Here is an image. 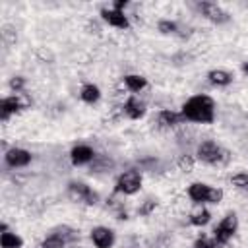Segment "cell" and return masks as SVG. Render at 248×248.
Instances as JSON below:
<instances>
[{
    "label": "cell",
    "instance_id": "6da1fadb",
    "mask_svg": "<svg viewBox=\"0 0 248 248\" xmlns=\"http://www.w3.org/2000/svg\"><path fill=\"white\" fill-rule=\"evenodd\" d=\"M180 114L190 122L211 124L215 120V101L209 95H194L182 105Z\"/></svg>",
    "mask_w": 248,
    "mask_h": 248
},
{
    "label": "cell",
    "instance_id": "7a4b0ae2",
    "mask_svg": "<svg viewBox=\"0 0 248 248\" xmlns=\"http://www.w3.org/2000/svg\"><path fill=\"white\" fill-rule=\"evenodd\" d=\"M196 155H198V159H200L202 163H205V165H225V163L229 161V151L223 149V147H221L217 141H213V140L202 141V143L198 145V149H196Z\"/></svg>",
    "mask_w": 248,
    "mask_h": 248
},
{
    "label": "cell",
    "instance_id": "3957f363",
    "mask_svg": "<svg viewBox=\"0 0 248 248\" xmlns=\"http://www.w3.org/2000/svg\"><path fill=\"white\" fill-rule=\"evenodd\" d=\"M31 107V97L27 93H16V95H8L0 101V120L8 122V118L23 108Z\"/></svg>",
    "mask_w": 248,
    "mask_h": 248
},
{
    "label": "cell",
    "instance_id": "277c9868",
    "mask_svg": "<svg viewBox=\"0 0 248 248\" xmlns=\"http://www.w3.org/2000/svg\"><path fill=\"white\" fill-rule=\"evenodd\" d=\"M141 172L136 170V169H130V170H124L118 178H116V184H114V192L116 194H124V196H132L136 192H140L141 188Z\"/></svg>",
    "mask_w": 248,
    "mask_h": 248
},
{
    "label": "cell",
    "instance_id": "5b68a950",
    "mask_svg": "<svg viewBox=\"0 0 248 248\" xmlns=\"http://www.w3.org/2000/svg\"><path fill=\"white\" fill-rule=\"evenodd\" d=\"M236 229H238V217H236L234 213H227V215L219 221V225L213 229V240H215L217 244H227V242L234 236Z\"/></svg>",
    "mask_w": 248,
    "mask_h": 248
},
{
    "label": "cell",
    "instance_id": "8992f818",
    "mask_svg": "<svg viewBox=\"0 0 248 248\" xmlns=\"http://www.w3.org/2000/svg\"><path fill=\"white\" fill-rule=\"evenodd\" d=\"M68 196H70L72 202H76V203H87V205H95L97 200H99L97 192H93L85 182H78V180H74V182L68 184Z\"/></svg>",
    "mask_w": 248,
    "mask_h": 248
},
{
    "label": "cell",
    "instance_id": "52a82bcc",
    "mask_svg": "<svg viewBox=\"0 0 248 248\" xmlns=\"http://www.w3.org/2000/svg\"><path fill=\"white\" fill-rule=\"evenodd\" d=\"M198 10H200V14L205 17V19H209V21H213V23H217V25H221V23H227L229 21V14L219 6V4H215V2H200L198 4Z\"/></svg>",
    "mask_w": 248,
    "mask_h": 248
},
{
    "label": "cell",
    "instance_id": "ba28073f",
    "mask_svg": "<svg viewBox=\"0 0 248 248\" xmlns=\"http://www.w3.org/2000/svg\"><path fill=\"white\" fill-rule=\"evenodd\" d=\"M4 163L12 169H23L31 163V153L23 147H10L4 153Z\"/></svg>",
    "mask_w": 248,
    "mask_h": 248
},
{
    "label": "cell",
    "instance_id": "9c48e42d",
    "mask_svg": "<svg viewBox=\"0 0 248 248\" xmlns=\"http://www.w3.org/2000/svg\"><path fill=\"white\" fill-rule=\"evenodd\" d=\"M91 242L95 248H112L114 246V240H116V234L112 229L108 227H93L91 229Z\"/></svg>",
    "mask_w": 248,
    "mask_h": 248
},
{
    "label": "cell",
    "instance_id": "30bf717a",
    "mask_svg": "<svg viewBox=\"0 0 248 248\" xmlns=\"http://www.w3.org/2000/svg\"><path fill=\"white\" fill-rule=\"evenodd\" d=\"M101 17L105 23H108L110 27H116V29H128L130 27V19L124 12L120 10H114V8H103L101 10Z\"/></svg>",
    "mask_w": 248,
    "mask_h": 248
},
{
    "label": "cell",
    "instance_id": "8fae6325",
    "mask_svg": "<svg viewBox=\"0 0 248 248\" xmlns=\"http://www.w3.org/2000/svg\"><path fill=\"white\" fill-rule=\"evenodd\" d=\"M95 157H97L95 151H93L89 145H85V143H79V145L72 147V151H70V159H72V163H74L76 167L89 165V163L95 161Z\"/></svg>",
    "mask_w": 248,
    "mask_h": 248
},
{
    "label": "cell",
    "instance_id": "7c38bea8",
    "mask_svg": "<svg viewBox=\"0 0 248 248\" xmlns=\"http://www.w3.org/2000/svg\"><path fill=\"white\" fill-rule=\"evenodd\" d=\"M122 110H124V116H128L130 120H138L145 114V103L138 97H128L124 103H122Z\"/></svg>",
    "mask_w": 248,
    "mask_h": 248
},
{
    "label": "cell",
    "instance_id": "4fadbf2b",
    "mask_svg": "<svg viewBox=\"0 0 248 248\" xmlns=\"http://www.w3.org/2000/svg\"><path fill=\"white\" fill-rule=\"evenodd\" d=\"M209 190H211V186L205 184V182H192V184L188 186V198H190L194 203H207Z\"/></svg>",
    "mask_w": 248,
    "mask_h": 248
},
{
    "label": "cell",
    "instance_id": "5bb4252c",
    "mask_svg": "<svg viewBox=\"0 0 248 248\" xmlns=\"http://www.w3.org/2000/svg\"><path fill=\"white\" fill-rule=\"evenodd\" d=\"M180 122H184V116H182L180 112L172 110V108H163V110H159V114H157V124H159L161 128H174V126L180 124Z\"/></svg>",
    "mask_w": 248,
    "mask_h": 248
},
{
    "label": "cell",
    "instance_id": "9a60e30c",
    "mask_svg": "<svg viewBox=\"0 0 248 248\" xmlns=\"http://www.w3.org/2000/svg\"><path fill=\"white\" fill-rule=\"evenodd\" d=\"M124 87L130 93H140L147 87V79L140 74H128V76H124Z\"/></svg>",
    "mask_w": 248,
    "mask_h": 248
},
{
    "label": "cell",
    "instance_id": "2e32d148",
    "mask_svg": "<svg viewBox=\"0 0 248 248\" xmlns=\"http://www.w3.org/2000/svg\"><path fill=\"white\" fill-rule=\"evenodd\" d=\"M207 79H209V83H213L217 87H225V85H229L232 81V74L223 70V68H215V70H211L207 74Z\"/></svg>",
    "mask_w": 248,
    "mask_h": 248
},
{
    "label": "cell",
    "instance_id": "e0dca14e",
    "mask_svg": "<svg viewBox=\"0 0 248 248\" xmlns=\"http://www.w3.org/2000/svg\"><path fill=\"white\" fill-rule=\"evenodd\" d=\"M79 97H81L83 103L93 105V103H97L101 99V89L95 83H83L81 89H79Z\"/></svg>",
    "mask_w": 248,
    "mask_h": 248
},
{
    "label": "cell",
    "instance_id": "ac0fdd59",
    "mask_svg": "<svg viewBox=\"0 0 248 248\" xmlns=\"http://www.w3.org/2000/svg\"><path fill=\"white\" fill-rule=\"evenodd\" d=\"M0 248H23V238L17 232H2L0 234Z\"/></svg>",
    "mask_w": 248,
    "mask_h": 248
},
{
    "label": "cell",
    "instance_id": "d6986e66",
    "mask_svg": "<svg viewBox=\"0 0 248 248\" xmlns=\"http://www.w3.org/2000/svg\"><path fill=\"white\" fill-rule=\"evenodd\" d=\"M209 221H211V213H209V209H205L202 205L190 213V223L194 227H205Z\"/></svg>",
    "mask_w": 248,
    "mask_h": 248
},
{
    "label": "cell",
    "instance_id": "ffe728a7",
    "mask_svg": "<svg viewBox=\"0 0 248 248\" xmlns=\"http://www.w3.org/2000/svg\"><path fill=\"white\" fill-rule=\"evenodd\" d=\"M52 232H56L60 238H64V242L66 244H74L78 238H79V232L76 231V229H72V227H68V225H62V227H56V229H52Z\"/></svg>",
    "mask_w": 248,
    "mask_h": 248
},
{
    "label": "cell",
    "instance_id": "44dd1931",
    "mask_svg": "<svg viewBox=\"0 0 248 248\" xmlns=\"http://www.w3.org/2000/svg\"><path fill=\"white\" fill-rule=\"evenodd\" d=\"M66 246L68 244L64 242V238H60L56 232H50V234H46L43 238V242H41L39 248H66Z\"/></svg>",
    "mask_w": 248,
    "mask_h": 248
},
{
    "label": "cell",
    "instance_id": "7402d4cb",
    "mask_svg": "<svg viewBox=\"0 0 248 248\" xmlns=\"http://www.w3.org/2000/svg\"><path fill=\"white\" fill-rule=\"evenodd\" d=\"M176 167H178V170H182V172H192L194 167H196V159H194V155H188V153L180 155L178 161H176Z\"/></svg>",
    "mask_w": 248,
    "mask_h": 248
},
{
    "label": "cell",
    "instance_id": "603a6c76",
    "mask_svg": "<svg viewBox=\"0 0 248 248\" xmlns=\"http://www.w3.org/2000/svg\"><path fill=\"white\" fill-rule=\"evenodd\" d=\"M157 29H159V33H163V35H174V33L178 31V25H176V21H172V19H159Z\"/></svg>",
    "mask_w": 248,
    "mask_h": 248
},
{
    "label": "cell",
    "instance_id": "cb8c5ba5",
    "mask_svg": "<svg viewBox=\"0 0 248 248\" xmlns=\"http://www.w3.org/2000/svg\"><path fill=\"white\" fill-rule=\"evenodd\" d=\"M155 207H157V200L149 198V200H145V202L138 207V213H140L141 217H147V215H151V213L155 211Z\"/></svg>",
    "mask_w": 248,
    "mask_h": 248
},
{
    "label": "cell",
    "instance_id": "d4e9b609",
    "mask_svg": "<svg viewBox=\"0 0 248 248\" xmlns=\"http://www.w3.org/2000/svg\"><path fill=\"white\" fill-rule=\"evenodd\" d=\"M231 184L234 188H240V190L248 188V172H236V174H232L231 176Z\"/></svg>",
    "mask_w": 248,
    "mask_h": 248
},
{
    "label": "cell",
    "instance_id": "484cf974",
    "mask_svg": "<svg viewBox=\"0 0 248 248\" xmlns=\"http://www.w3.org/2000/svg\"><path fill=\"white\" fill-rule=\"evenodd\" d=\"M112 167V161L108 157H95V161L91 163V170H108Z\"/></svg>",
    "mask_w": 248,
    "mask_h": 248
},
{
    "label": "cell",
    "instance_id": "4316f807",
    "mask_svg": "<svg viewBox=\"0 0 248 248\" xmlns=\"http://www.w3.org/2000/svg\"><path fill=\"white\" fill-rule=\"evenodd\" d=\"M10 89L14 91V93H23V89H25V78L23 76H14V78H10Z\"/></svg>",
    "mask_w": 248,
    "mask_h": 248
},
{
    "label": "cell",
    "instance_id": "83f0119b",
    "mask_svg": "<svg viewBox=\"0 0 248 248\" xmlns=\"http://www.w3.org/2000/svg\"><path fill=\"white\" fill-rule=\"evenodd\" d=\"M221 200H223V190H221V188L211 186V190H209V198H207V203L217 205V203H221Z\"/></svg>",
    "mask_w": 248,
    "mask_h": 248
},
{
    "label": "cell",
    "instance_id": "f1b7e54d",
    "mask_svg": "<svg viewBox=\"0 0 248 248\" xmlns=\"http://www.w3.org/2000/svg\"><path fill=\"white\" fill-rule=\"evenodd\" d=\"M2 39H4L6 43H16V39H17L16 29H14L12 25H4V27H2Z\"/></svg>",
    "mask_w": 248,
    "mask_h": 248
},
{
    "label": "cell",
    "instance_id": "f546056e",
    "mask_svg": "<svg viewBox=\"0 0 248 248\" xmlns=\"http://www.w3.org/2000/svg\"><path fill=\"white\" fill-rule=\"evenodd\" d=\"M217 246V242L213 240V238H207V236H200L196 242H194V246L192 248H215Z\"/></svg>",
    "mask_w": 248,
    "mask_h": 248
},
{
    "label": "cell",
    "instance_id": "4dcf8cb0",
    "mask_svg": "<svg viewBox=\"0 0 248 248\" xmlns=\"http://www.w3.org/2000/svg\"><path fill=\"white\" fill-rule=\"evenodd\" d=\"M87 29H89V33H95V35H99V33H101V25H99L97 21H89Z\"/></svg>",
    "mask_w": 248,
    "mask_h": 248
},
{
    "label": "cell",
    "instance_id": "1f68e13d",
    "mask_svg": "<svg viewBox=\"0 0 248 248\" xmlns=\"http://www.w3.org/2000/svg\"><path fill=\"white\" fill-rule=\"evenodd\" d=\"M126 6H128V2H126V0H116V2H112V6H110V8L124 12V8H126Z\"/></svg>",
    "mask_w": 248,
    "mask_h": 248
},
{
    "label": "cell",
    "instance_id": "d6a6232c",
    "mask_svg": "<svg viewBox=\"0 0 248 248\" xmlns=\"http://www.w3.org/2000/svg\"><path fill=\"white\" fill-rule=\"evenodd\" d=\"M240 70H242L244 76H248V60H244V62L240 64Z\"/></svg>",
    "mask_w": 248,
    "mask_h": 248
},
{
    "label": "cell",
    "instance_id": "836d02e7",
    "mask_svg": "<svg viewBox=\"0 0 248 248\" xmlns=\"http://www.w3.org/2000/svg\"><path fill=\"white\" fill-rule=\"evenodd\" d=\"M8 231H10V229H8V223L2 221V223H0V234H2V232H8Z\"/></svg>",
    "mask_w": 248,
    "mask_h": 248
}]
</instances>
